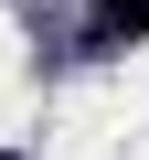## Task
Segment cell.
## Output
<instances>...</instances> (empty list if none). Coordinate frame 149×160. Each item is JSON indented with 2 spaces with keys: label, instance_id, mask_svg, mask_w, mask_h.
Instances as JSON below:
<instances>
[{
  "label": "cell",
  "instance_id": "1",
  "mask_svg": "<svg viewBox=\"0 0 149 160\" xmlns=\"http://www.w3.org/2000/svg\"><path fill=\"white\" fill-rule=\"evenodd\" d=\"M128 43H149V0H96L85 53H128Z\"/></svg>",
  "mask_w": 149,
  "mask_h": 160
}]
</instances>
